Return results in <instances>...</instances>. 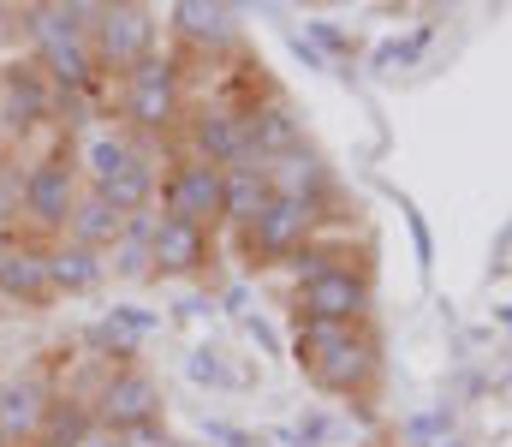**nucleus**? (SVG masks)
Returning <instances> with one entry per match:
<instances>
[{
  "label": "nucleus",
  "mask_w": 512,
  "mask_h": 447,
  "mask_svg": "<svg viewBox=\"0 0 512 447\" xmlns=\"http://www.w3.org/2000/svg\"><path fill=\"white\" fill-rule=\"evenodd\" d=\"M298 316L358 328L370 316V281L358 269H340L334 257H304L298 263Z\"/></svg>",
  "instance_id": "nucleus-3"
},
{
  "label": "nucleus",
  "mask_w": 512,
  "mask_h": 447,
  "mask_svg": "<svg viewBox=\"0 0 512 447\" xmlns=\"http://www.w3.org/2000/svg\"><path fill=\"white\" fill-rule=\"evenodd\" d=\"M245 120H251L256 161H274V155L298 149V120H292V108H286V102H262V108H251Z\"/></svg>",
  "instance_id": "nucleus-20"
},
{
  "label": "nucleus",
  "mask_w": 512,
  "mask_h": 447,
  "mask_svg": "<svg viewBox=\"0 0 512 447\" xmlns=\"http://www.w3.org/2000/svg\"><path fill=\"white\" fill-rule=\"evenodd\" d=\"M90 430H96V424H90L84 412H66V406H54V412H48V424H42V436H36V447H78Z\"/></svg>",
  "instance_id": "nucleus-27"
},
{
  "label": "nucleus",
  "mask_w": 512,
  "mask_h": 447,
  "mask_svg": "<svg viewBox=\"0 0 512 447\" xmlns=\"http://www.w3.org/2000/svg\"><path fill=\"white\" fill-rule=\"evenodd\" d=\"M268 167V185H274V197H298V203H322V191H328V167H322V155L316 149H286V155H274V161H262Z\"/></svg>",
  "instance_id": "nucleus-13"
},
{
  "label": "nucleus",
  "mask_w": 512,
  "mask_h": 447,
  "mask_svg": "<svg viewBox=\"0 0 512 447\" xmlns=\"http://www.w3.org/2000/svg\"><path fill=\"white\" fill-rule=\"evenodd\" d=\"M495 316H501V322H507V328H512V304H501V310H495Z\"/></svg>",
  "instance_id": "nucleus-35"
},
{
  "label": "nucleus",
  "mask_w": 512,
  "mask_h": 447,
  "mask_svg": "<svg viewBox=\"0 0 512 447\" xmlns=\"http://www.w3.org/2000/svg\"><path fill=\"white\" fill-rule=\"evenodd\" d=\"M304 42H310V48H316V54H322L328 66L352 54V42H346V30H340L334 18H310V24H304Z\"/></svg>",
  "instance_id": "nucleus-29"
},
{
  "label": "nucleus",
  "mask_w": 512,
  "mask_h": 447,
  "mask_svg": "<svg viewBox=\"0 0 512 447\" xmlns=\"http://www.w3.org/2000/svg\"><path fill=\"white\" fill-rule=\"evenodd\" d=\"M203 436H215L221 447H245V436H239L233 424H203Z\"/></svg>",
  "instance_id": "nucleus-33"
},
{
  "label": "nucleus",
  "mask_w": 512,
  "mask_h": 447,
  "mask_svg": "<svg viewBox=\"0 0 512 447\" xmlns=\"http://www.w3.org/2000/svg\"><path fill=\"white\" fill-rule=\"evenodd\" d=\"M126 120L143 132H167L179 120V72L173 60H143L126 72Z\"/></svg>",
  "instance_id": "nucleus-6"
},
{
  "label": "nucleus",
  "mask_w": 512,
  "mask_h": 447,
  "mask_svg": "<svg viewBox=\"0 0 512 447\" xmlns=\"http://www.w3.org/2000/svg\"><path fill=\"white\" fill-rule=\"evenodd\" d=\"M0 293L24 298V304H42V298L54 293V281H48V251H42V245H12V239H6V257H0Z\"/></svg>",
  "instance_id": "nucleus-15"
},
{
  "label": "nucleus",
  "mask_w": 512,
  "mask_h": 447,
  "mask_svg": "<svg viewBox=\"0 0 512 447\" xmlns=\"http://www.w3.org/2000/svg\"><path fill=\"white\" fill-rule=\"evenodd\" d=\"M310 227H316V203L268 197V209L256 215V227H251V245L262 251V257H292V251H304Z\"/></svg>",
  "instance_id": "nucleus-9"
},
{
  "label": "nucleus",
  "mask_w": 512,
  "mask_h": 447,
  "mask_svg": "<svg viewBox=\"0 0 512 447\" xmlns=\"http://www.w3.org/2000/svg\"><path fill=\"white\" fill-rule=\"evenodd\" d=\"M167 215L209 233V221L221 215V167H209V161H179L173 179H167Z\"/></svg>",
  "instance_id": "nucleus-8"
},
{
  "label": "nucleus",
  "mask_w": 512,
  "mask_h": 447,
  "mask_svg": "<svg viewBox=\"0 0 512 447\" xmlns=\"http://www.w3.org/2000/svg\"><path fill=\"white\" fill-rule=\"evenodd\" d=\"M197 161L209 167H239V161H256L251 149V120L245 114H203L197 120Z\"/></svg>",
  "instance_id": "nucleus-12"
},
{
  "label": "nucleus",
  "mask_w": 512,
  "mask_h": 447,
  "mask_svg": "<svg viewBox=\"0 0 512 447\" xmlns=\"http://www.w3.org/2000/svg\"><path fill=\"white\" fill-rule=\"evenodd\" d=\"M405 227H411V245H417V269L429 275V263H435V239H429L423 215H417V209H405Z\"/></svg>",
  "instance_id": "nucleus-31"
},
{
  "label": "nucleus",
  "mask_w": 512,
  "mask_h": 447,
  "mask_svg": "<svg viewBox=\"0 0 512 447\" xmlns=\"http://www.w3.org/2000/svg\"><path fill=\"white\" fill-rule=\"evenodd\" d=\"M48 108H54L48 72H36V66H6V120H12V126H36V120H48Z\"/></svg>",
  "instance_id": "nucleus-18"
},
{
  "label": "nucleus",
  "mask_w": 512,
  "mask_h": 447,
  "mask_svg": "<svg viewBox=\"0 0 512 447\" xmlns=\"http://www.w3.org/2000/svg\"><path fill=\"white\" fill-rule=\"evenodd\" d=\"M155 263V221L149 215H131L126 233H120V245H114V269L120 275H143Z\"/></svg>",
  "instance_id": "nucleus-23"
},
{
  "label": "nucleus",
  "mask_w": 512,
  "mask_h": 447,
  "mask_svg": "<svg viewBox=\"0 0 512 447\" xmlns=\"http://www.w3.org/2000/svg\"><path fill=\"white\" fill-rule=\"evenodd\" d=\"M0 447H12V442H6V436H0Z\"/></svg>",
  "instance_id": "nucleus-38"
},
{
  "label": "nucleus",
  "mask_w": 512,
  "mask_h": 447,
  "mask_svg": "<svg viewBox=\"0 0 512 447\" xmlns=\"http://www.w3.org/2000/svg\"><path fill=\"white\" fill-rule=\"evenodd\" d=\"M298 364L316 388L352 394V388H364V376L376 364V346L358 328H340V322H298Z\"/></svg>",
  "instance_id": "nucleus-2"
},
{
  "label": "nucleus",
  "mask_w": 512,
  "mask_h": 447,
  "mask_svg": "<svg viewBox=\"0 0 512 447\" xmlns=\"http://www.w3.org/2000/svg\"><path fill=\"white\" fill-rule=\"evenodd\" d=\"M203 263H209V233L191 227V221L161 215V221H155V269H167V275H191V269H203Z\"/></svg>",
  "instance_id": "nucleus-14"
},
{
  "label": "nucleus",
  "mask_w": 512,
  "mask_h": 447,
  "mask_svg": "<svg viewBox=\"0 0 512 447\" xmlns=\"http://www.w3.org/2000/svg\"><path fill=\"white\" fill-rule=\"evenodd\" d=\"M185 376H191L197 388H245V376L227 370V358H221L215 346H197V352L185 358Z\"/></svg>",
  "instance_id": "nucleus-25"
},
{
  "label": "nucleus",
  "mask_w": 512,
  "mask_h": 447,
  "mask_svg": "<svg viewBox=\"0 0 512 447\" xmlns=\"http://www.w3.org/2000/svg\"><path fill=\"white\" fill-rule=\"evenodd\" d=\"M149 191H155V161H149L143 149H137V155H131L126 167H120V173H114V179L102 185V197H108V203H114V209H120L126 221H131V215H143Z\"/></svg>",
  "instance_id": "nucleus-21"
},
{
  "label": "nucleus",
  "mask_w": 512,
  "mask_h": 447,
  "mask_svg": "<svg viewBox=\"0 0 512 447\" xmlns=\"http://www.w3.org/2000/svg\"><path fill=\"white\" fill-rule=\"evenodd\" d=\"M441 447H465V442H459V436H453V442H441Z\"/></svg>",
  "instance_id": "nucleus-36"
},
{
  "label": "nucleus",
  "mask_w": 512,
  "mask_h": 447,
  "mask_svg": "<svg viewBox=\"0 0 512 447\" xmlns=\"http://www.w3.org/2000/svg\"><path fill=\"white\" fill-rule=\"evenodd\" d=\"M149 328H155V316L143 304H114L108 322H102V340H143Z\"/></svg>",
  "instance_id": "nucleus-28"
},
{
  "label": "nucleus",
  "mask_w": 512,
  "mask_h": 447,
  "mask_svg": "<svg viewBox=\"0 0 512 447\" xmlns=\"http://www.w3.org/2000/svg\"><path fill=\"white\" fill-rule=\"evenodd\" d=\"M245 334H251L256 346H262V352H280V334H274V328H268L262 316H245Z\"/></svg>",
  "instance_id": "nucleus-32"
},
{
  "label": "nucleus",
  "mask_w": 512,
  "mask_h": 447,
  "mask_svg": "<svg viewBox=\"0 0 512 447\" xmlns=\"http://www.w3.org/2000/svg\"><path fill=\"white\" fill-rule=\"evenodd\" d=\"M0 257H6V239H0Z\"/></svg>",
  "instance_id": "nucleus-37"
},
{
  "label": "nucleus",
  "mask_w": 512,
  "mask_h": 447,
  "mask_svg": "<svg viewBox=\"0 0 512 447\" xmlns=\"http://www.w3.org/2000/svg\"><path fill=\"white\" fill-rule=\"evenodd\" d=\"M286 442L292 447H328L334 442V418H328V412H304L298 430H286Z\"/></svg>",
  "instance_id": "nucleus-30"
},
{
  "label": "nucleus",
  "mask_w": 512,
  "mask_h": 447,
  "mask_svg": "<svg viewBox=\"0 0 512 447\" xmlns=\"http://www.w3.org/2000/svg\"><path fill=\"white\" fill-rule=\"evenodd\" d=\"M120 233H126V215L102 191H84L78 209H72V221H66V239L84 245V251H108V245H120Z\"/></svg>",
  "instance_id": "nucleus-17"
},
{
  "label": "nucleus",
  "mask_w": 512,
  "mask_h": 447,
  "mask_svg": "<svg viewBox=\"0 0 512 447\" xmlns=\"http://www.w3.org/2000/svg\"><path fill=\"white\" fill-rule=\"evenodd\" d=\"M96 30V66L108 72H137L143 60H155V18L143 6H102Z\"/></svg>",
  "instance_id": "nucleus-4"
},
{
  "label": "nucleus",
  "mask_w": 512,
  "mask_h": 447,
  "mask_svg": "<svg viewBox=\"0 0 512 447\" xmlns=\"http://www.w3.org/2000/svg\"><path fill=\"white\" fill-rule=\"evenodd\" d=\"M155 412H161V388H155L143 370H120V376H108V388H102V400H96V418H102V430H114V436H137V430H149Z\"/></svg>",
  "instance_id": "nucleus-7"
},
{
  "label": "nucleus",
  "mask_w": 512,
  "mask_h": 447,
  "mask_svg": "<svg viewBox=\"0 0 512 447\" xmlns=\"http://www.w3.org/2000/svg\"><path fill=\"white\" fill-rule=\"evenodd\" d=\"M102 18V6H36L30 12V36L42 54V72L54 90H90L96 84V48H90V24Z\"/></svg>",
  "instance_id": "nucleus-1"
},
{
  "label": "nucleus",
  "mask_w": 512,
  "mask_h": 447,
  "mask_svg": "<svg viewBox=\"0 0 512 447\" xmlns=\"http://www.w3.org/2000/svg\"><path fill=\"white\" fill-rule=\"evenodd\" d=\"M48 412H54V400H48V382L42 376H18V382L0 388V436L12 447L36 442L42 424H48Z\"/></svg>",
  "instance_id": "nucleus-10"
},
{
  "label": "nucleus",
  "mask_w": 512,
  "mask_h": 447,
  "mask_svg": "<svg viewBox=\"0 0 512 447\" xmlns=\"http://www.w3.org/2000/svg\"><path fill=\"white\" fill-rule=\"evenodd\" d=\"M399 442H405V447H441V442H453V406H429V412L405 418V424H399Z\"/></svg>",
  "instance_id": "nucleus-24"
},
{
  "label": "nucleus",
  "mask_w": 512,
  "mask_h": 447,
  "mask_svg": "<svg viewBox=\"0 0 512 447\" xmlns=\"http://www.w3.org/2000/svg\"><path fill=\"white\" fill-rule=\"evenodd\" d=\"M72 209H78V173H72V161H60V155L30 161V173H24V215L36 227H48V233H66Z\"/></svg>",
  "instance_id": "nucleus-5"
},
{
  "label": "nucleus",
  "mask_w": 512,
  "mask_h": 447,
  "mask_svg": "<svg viewBox=\"0 0 512 447\" xmlns=\"http://www.w3.org/2000/svg\"><path fill=\"white\" fill-rule=\"evenodd\" d=\"M173 24H179V36L197 42V48H227V42L239 36V12L221 6V0H179V6H173Z\"/></svg>",
  "instance_id": "nucleus-16"
},
{
  "label": "nucleus",
  "mask_w": 512,
  "mask_h": 447,
  "mask_svg": "<svg viewBox=\"0 0 512 447\" xmlns=\"http://www.w3.org/2000/svg\"><path fill=\"white\" fill-rule=\"evenodd\" d=\"M48 281L54 293H96L102 287V251H84V245H54L48 251Z\"/></svg>",
  "instance_id": "nucleus-19"
},
{
  "label": "nucleus",
  "mask_w": 512,
  "mask_h": 447,
  "mask_svg": "<svg viewBox=\"0 0 512 447\" xmlns=\"http://www.w3.org/2000/svg\"><path fill=\"white\" fill-rule=\"evenodd\" d=\"M78 447H126V442H120L114 430H90V436H84V442H78Z\"/></svg>",
  "instance_id": "nucleus-34"
},
{
  "label": "nucleus",
  "mask_w": 512,
  "mask_h": 447,
  "mask_svg": "<svg viewBox=\"0 0 512 447\" xmlns=\"http://www.w3.org/2000/svg\"><path fill=\"white\" fill-rule=\"evenodd\" d=\"M423 48H429V24H417L411 36H387L382 48L370 54V66H376V72H393V66L405 72V66H417V54H423Z\"/></svg>",
  "instance_id": "nucleus-26"
},
{
  "label": "nucleus",
  "mask_w": 512,
  "mask_h": 447,
  "mask_svg": "<svg viewBox=\"0 0 512 447\" xmlns=\"http://www.w3.org/2000/svg\"><path fill=\"white\" fill-rule=\"evenodd\" d=\"M131 155H137V144H131V138H120V132H90V144H84V173H90V191H102V185L126 167Z\"/></svg>",
  "instance_id": "nucleus-22"
},
{
  "label": "nucleus",
  "mask_w": 512,
  "mask_h": 447,
  "mask_svg": "<svg viewBox=\"0 0 512 447\" xmlns=\"http://www.w3.org/2000/svg\"><path fill=\"white\" fill-rule=\"evenodd\" d=\"M268 197H274V185H268V167H262V161L221 167V215H227L233 227H245V233H251L256 215L268 209Z\"/></svg>",
  "instance_id": "nucleus-11"
}]
</instances>
